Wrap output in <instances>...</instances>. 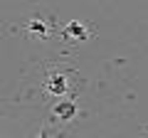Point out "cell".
Returning a JSON list of instances; mask_svg holds the SVG:
<instances>
[{"label":"cell","instance_id":"1","mask_svg":"<svg viewBox=\"0 0 148 138\" xmlns=\"http://www.w3.org/2000/svg\"><path fill=\"white\" fill-rule=\"evenodd\" d=\"M62 35H64L67 40L84 42V40H89V37H91V27H86L84 22H79V20H72V22H67V25H64Z\"/></svg>","mask_w":148,"mask_h":138},{"label":"cell","instance_id":"2","mask_svg":"<svg viewBox=\"0 0 148 138\" xmlns=\"http://www.w3.org/2000/svg\"><path fill=\"white\" fill-rule=\"evenodd\" d=\"M45 89H47V94H52V96H62V94H67V91H69V86H67V77H64L62 72H54V74H49V77H47V84H45Z\"/></svg>","mask_w":148,"mask_h":138},{"label":"cell","instance_id":"3","mask_svg":"<svg viewBox=\"0 0 148 138\" xmlns=\"http://www.w3.org/2000/svg\"><path fill=\"white\" fill-rule=\"evenodd\" d=\"M54 116L59 118V121H72L74 116H77V104H74L72 99H64V101H57L54 104Z\"/></svg>","mask_w":148,"mask_h":138},{"label":"cell","instance_id":"4","mask_svg":"<svg viewBox=\"0 0 148 138\" xmlns=\"http://www.w3.org/2000/svg\"><path fill=\"white\" fill-rule=\"evenodd\" d=\"M27 30H30L35 37H40V40H47V37H49V25L42 20V17L30 20V22H27Z\"/></svg>","mask_w":148,"mask_h":138},{"label":"cell","instance_id":"5","mask_svg":"<svg viewBox=\"0 0 148 138\" xmlns=\"http://www.w3.org/2000/svg\"><path fill=\"white\" fill-rule=\"evenodd\" d=\"M37 138H62V136H59V133H52L49 128H42V133H40Z\"/></svg>","mask_w":148,"mask_h":138}]
</instances>
